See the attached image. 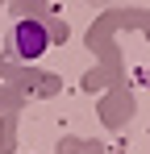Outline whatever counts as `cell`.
Instances as JSON below:
<instances>
[{
    "instance_id": "cell-1",
    "label": "cell",
    "mask_w": 150,
    "mask_h": 154,
    "mask_svg": "<svg viewBox=\"0 0 150 154\" xmlns=\"http://www.w3.org/2000/svg\"><path fill=\"white\" fill-rule=\"evenodd\" d=\"M46 46H50L46 25H38V21H21V25L13 29V54H17V58H38Z\"/></svg>"
}]
</instances>
